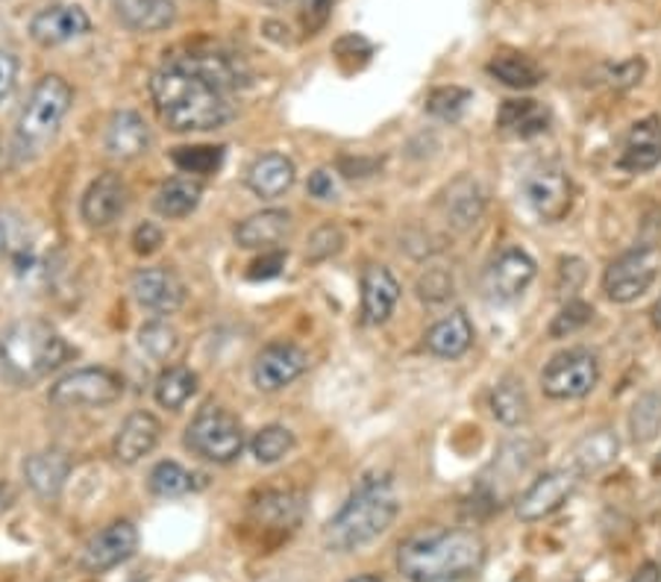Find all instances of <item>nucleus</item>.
<instances>
[{
  "mask_svg": "<svg viewBox=\"0 0 661 582\" xmlns=\"http://www.w3.org/2000/svg\"><path fill=\"white\" fill-rule=\"evenodd\" d=\"M232 83L236 74L224 56H180L153 74L150 97L171 130H218L232 118Z\"/></svg>",
  "mask_w": 661,
  "mask_h": 582,
  "instance_id": "nucleus-1",
  "label": "nucleus"
},
{
  "mask_svg": "<svg viewBox=\"0 0 661 582\" xmlns=\"http://www.w3.org/2000/svg\"><path fill=\"white\" fill-rule=\"evenodd\" d=\"M485 559V541L474 529H441L414 536L397 550V568L409 582L465 580Z\"/></svg>",
  "mask_w": 661,
  "mask_h": 582,
  "instance_id": "nucleus-2",
  "label": "nucleus"
},
{
  "mask_svg": "<svg viewBox=\"0 0 661 582\" xmlns=\"http://www.w3.org/2000/svg\"><path fill=\"white\" fill-rule=\"evenodd\" d=\"M400 511V497L388 479L365 483L350 500L344 503L324 529V541L335 553H353L377 541L394 524Z\"/></svg>",
  "mask_w": 661,
  "mask_h": 582,
  "instance_id": "nucleus-3",
  "label": "nucleus"
},
{
  "mask_svg": "<svg viewBox=\"0 0 661 582\" xmlns=\"http://www.w3.org/2000/svg\"><path fill=\"white\" fill-rule=\"evenodd\" d=\"M68 356V344L47 321H15L0 335V365L18 382L47 377Z\"/></svg>",
  "mask_w": 661,
  "mask_h": 582,
  "instance_id": "nucleus-4",
  "label": "nucleus"
},
{
  "mask_svg": "<svg viewBox=\"0 0 661 582\" xmlns=\"http://www.w3.org/2000/svg\"><path fill=\"white\" fill-rule=\"evenodd\" d=\"M71 100H74V91L59 74H47L35 83L15 127V148L21 157H35L56 139L71 109Z\"/></svg>",
  "mask_w": 661,
  "mask_h": 582,
  "instance_id": "nucleus-5",
  "label": "nucleus"
},
{
  "mask_svg": "<svg viewBox=\"0 0 661 582\" xmlns=\"http://www.w3.org/2000/svg\"><path fill=\"white\" fill-rule=\"evenodd\" d=\"M185 444L197 453V456L229 465L241 456L245 450V430L229 409L224 406H203L201 412L194 414L185 432Z\"/></svg>",
  "mask_w": 661,
  "mask_h": 582,
  "instance_id": "nucleus-6",
  "label": "nucleus"
},
{
  "mask_svg": "<svg viewBox=\"0 0 661 582\" xmlns=\"http://www.w3.org/2000/svg\"><path fill=\"white\" fill-rule=\"evenodd\" d=\"M599 382V356L588 347H567L555 353L541 370V388L553 400H579Z\"/></svg>",
  "mask_w": 661,
  "mask_h": 582,
  "instance_id": "nucleus-7",
  "label": "nucleus"
},
{
  "mask_svg": "<svg viewBox=\"0 0 661 582\" xmlns=\"http://www.w3.org/2000/svg\"><path fill=\"white\" fill-rule=\"evenodd\" d=\"M661 250L652 245L632 247L617 259H611L603 273V291L615 303H632L641 294L650 291V285L659 280Z\"/></svg>",
  "mask_w": 661,
  "mask_h": 582,
  "instance_id": "nucleus-8",
  "label": "nucleus"
},
{
  "mask_svg": "<svg viewBox=\"0 0 661 582\" xmlns=\"http://www.w3.org/2000/svg\"><path fill=\"white\" fill-rule=\"evenodd\" d=\"M520 194L529 209L546 224L562 220L573 206L571 176L555 162H538L520 180Z\"/></svg>",
  "mask_w": 661,
  "mask_h": 582,
  "instance_id": "nucleus-9",
  "label": "nucleus"
},
{
  "mask_svg": "<svg viewBox=\"0 0 661 582\" xmlns=\"http://www.w3.org/2000/svg\"><path fill=\"white\" fill-rule=\"evenodd\" d=\"M123 395V379L109 368H79L62 377L51 388L56 409H83V406H109Z\"/></svg>",
  "mask_w": 661,
  "mask_h": 582,
  "instance_id": "nucleus-10",
  "label": "nucleus"
},
{
  "mask_svg": "<svg viewBox=\"0 0 661 582\" xmlns=\"http://www.w3.org/2000/svg\"><path fill=\"white\" fill-rule=\"evenodd\" d=\"M538 273L535 259L523 247H502L483 273L485 294L497 303H511L532 285Z\"/></svg>",
  "mask_w": 661,
  "mask_h": 582,
  "instance_id": "nucleus-11",
  "label": "nucleus"
},
{
  "mask_svg": "<svg viewBox=\"0 0 661 582\" xmlns=\"http://www.w3.org/2000/svg\"><path fill=\"white\" fill-rule=\"evenodd\" d=\"M579 476L582 474L573 465L538 476L535 483L518 497V518L532 524V520H544L546 515L562 509L564 503L571 500V494L576 492Z\"/></svg>",
  "mask_w": 661,
  "mask_h": 582,
  "instance_id": "nucleus-12",
  "label": "nucleus"
},
{
  "mask_svg": "<svg viewBox=\"0 0 661 582\" xmlns=\"http://www.w3.org/2000/svg\"><path fill=\"white\" fill-rule=\"evenodd\" d=\"M308 368V356L303 347L291 342H271L259 351L253 362V382L262 391H280Z\"/></svg>",
  "mask_w": 661,
  "mask_h": 582,
  "instance_id": "nucleus-13",
  "label": "nucleus"
},
{
  "mask_svg": "<svg viewBox=\"0 0 661 582\" xmlns=\"http://www.w3.org/2000/svg\"><path fill=\"white\" fill-rule=\"evenodd\" d=\"M139 547V532L130 520H115L106 529H100L83 550V568L91 573H104L127 562Z\"/></svg>",
  "mask_w": 661,
  "mask_h": 582,
  "instance_id": "nucleus-14",
  "label": "nucleus"
},
{
  "mask_svg": "<svg viewBox=\"0 0 661 582\" xmlns=\"http://www.w3.org/2000/svg\"><path fill=\"white\" fill-rule=\"evenodd\" d=\"M132 294L141 306L159 315H171L185 300L183 282L167 268H141L132 273Z\"/></svg>",
  "mask_w": 661,
  "mask_h": 582,
  "instance_id": "nucleus-15",
  "label": "nucleus"
},
{
  "mask_svg": "<svg viewBox=\"0 0 661 582\" xmlns=\"http://www.w3.org/2000/svg\"><path fill=\"white\" fill-rule=\"evenodd\" d=\"M127 209V183L118 174H100L83 194V220L88 227H109Z\"/></svg>",
  "mask_w": 661,
  "mask_h": 582,
  "instance_id": "nucleus-16",
  "label": "nucleus"
},
{
  "mask_svg": "<svg viewBox=\"0 0 661 582\" xmlns=\"http://www.w3.org/2000/svg\"><path fill=\"white\" fill-rule=\"evenodd\" d=\"M91 30V21L79 7H68V3H59V7H47L42 9L39 15H33L30 21V33L42 47H56V44H65L71 39H79Z\"/></svg>",
  "mask_w": 661,
  "mask_h": 582,
  "instance_id": "nucleus-17",
  "label": "nucleus"
},
{
  "mask_svg": "<svg viewBox=\"0 0 661 582\" xmlns=\"http://www.w3.org/2000/svg\"><path fill=\"white\" fill-rule=\"evenodd\" d=\"M655 165H661V118L647 115L641 121H635L626 136L624 150H620V168L629 174H643Z\"/></svg>",
  "mask_w": 661,
  "mask_h": 582,
  "instance_id": "nucleus-18",
  "label": "nucleus"
},
{
  "mask_svg": "<svg viewBox=\"0 0 661 582\" xmlns=\"http://www.w3.org/2000/svg\"><path fill=\"white\" fill-rule=\"evenodd\" d=\"M400 300V282L382 265H368L361 273V315L368 324H386Z\"/></svg>",
  "mask_w": 661,
  "mask_h": 582,
  "instance_id": "nucleus-19",
  "label": "nucleus"
},
{
  "mask_svg": "<svg viewBox=\"0 0 661 582\" xmlns=\"http://www.w3.org/2000/svg\"><path fill=\"white\" fill-rule=\"evenodd\" d=\"M71 474V456L65 450L51 448L39 450L33 456H26L24 462V479L42 500H51L62 492V485Z\"/></svg>",
  "mask_w": 661,
  "mask_h": 582,
  "instance_id": "nucleus-20",
  "label": "nucleus"
},
{
  "mask_svg": "<svg viewBox=\"0 0 661 582\" xmlns=\"http://www.w3.org/2000/svg\"><path fill=\"white\" fill-rule=\"evenodd\" d=\"M159 421L150 412H132L115 435V459L123 465H136L159 444Z\"/></svg>",
  "mask_w": 661,
  "mask_h": 582,
  "instance_id": "nucleus-21",
  "label": "nucleus"
},
{
  "mask_svg": "<svg viewBox=\"0 0 661 582\" xmlns=\"http://www.w3.org/2000/svg\"><path fill=\"white\" fill-rule=\"evenodd\" d=\"M150 148V127L144 123L139 112H123L112 115L109 130H106V150L115 159H139L141 153H148Z\"/></svg>",
  "mask_w": 661,
  "mask_h": 582,
  "instance_id": "nucleus-22",
  "label": "nucleus"
},
{
  "mask_svg": "<svg viewBox=\"0 0 661 582\" xmlns=\"http://www.w3.org/2000/svg\"><path fill=\"white\" fill-rule=\"evenodd\" d=\"M444 215L456 229H470L485 212V194L474 176H458L441 197Z\"/></svg>",
  "mask_w": 661,
  "mask_h": 582,
  "instance_id": "nucleus-23",
  "label": "nucleus"
},
{
  "mask_svg": "<svg viewBox=\"0 0 661 582\" xmlns=\"http://www.w3.org/2000/svg\"><path fill=\"white\" fill-rule=\"evenodd\" d=\"M497 127L506 136H514V139H532V136H541L550 127V109L532 100V97L506 100L500 106V112H497Z\"/></svg>",
  "mask_w": 661,
  "mask_h": 582,
  "instance_id": "nucleus-24",
  "label": "nucleus"
},
{
  "mask_svg": "<svg viewBox=\"0 0 661 582\" xmlns=\"http://www.w3.org/2000/svg\"><path fill=\"white\" fill-rule=\"evenodd\" d=\"M294 162L289 157H282V153H264L250 165L247 171V185H250V192L264 197V201H273V197H280L294 185Z\"/></svg>",
  "mask_w": 661,
  "mask_h": 582,
  "instance_id": "nucleus-25",
  "label": "nucleus"
},
{
  "mask_svg": "<svg viewBox=\"0 0 661 582\" xmlns=\"http://www.w3.org/2000/svg\"><path fill=\"white\" fill-rule=\"evenodd\" d=\"M474 344V324L465 312H453V315L441 317L438 324L430 326L426 333V351L441 359H458L465 356Z\"/></svg>",
  "mask_w": 661,
  "mask_h": 582,
  "instance_id": "nucleus-26",
  "label": "nucleus"
},
{
  "mask_svg": "<svg viewBox=\"0 0 661 582\" xmlns=\"http://www.w3.org/2000/svg\"><path fill=\"white\" fill-rule=\"evenodd\" d=\"M291 233V215L285 209H264L245 218L236 227V241L241 247H277Z\"/></svg>",
  "mask_w": 661,
  "mask_h": 582,
  "instance_id": "nucleus-27",
  "label": "nucleus"
},
{
  "mask_svg": "<svg viewBox=\"0 0 661 582\" xmlns=\"http://www.w3.org/2000/svg\"><path fill=\"white\" fill-rule=\"evenodd\" d=\"M488 74L494 79H500L502 86L518 88V91H529V88L541 86V79H544V68L532 56L518 51L494 53L491 62H488Z\"/></svg>",
  "mask_w": 661,
  "mask_h": 582,
  "instance_id": "nucleus-28",
  "label": "nucleus"
},
{
  "mask_svg": "<svg viewBox=\"0 0 661 582\" xmlns=\"http://www.w3.org/2000/svg\"><path fill=\"white\" fill-rule=\"evenodd\" d=\"M118 18L136 33H159L174 24V0H118Z\"/></svg>",
  "mask_w": 661,
  "mask_h": 582,
  "instance_id": "nucleus-29",
  "label": "nucleus"
},
{
  "mask_svg": "<svg viewBox=\"0 0 661 582\" xmlns=\"http://www.w3.org/2000/svg\"><path fill=\"white\" fill-rule=\"evenodd\" d=\"M617 450H620V441L611 430H594L588 432L585 439L576 441L573 448V467L579 474H594L599 467H606L615 462Z\"/></svg>",
  "mask_w": 661,
  "mask_h": 582,
  "instance_id": "nucleus-30",
  "label": "nucleus"
},
{
  "mask_svg": "<svg viewBox=\"0 0 661 582\" xmlns=\"http://www.w3.org/2000/svg\"><path fill=\"white\" fill-rule=\"evenodd\" d=\"M494 418L506 427H520L529 421V395L523 388V379L502 377L491 391Z\"/></svg>",
  "mask_w": 661,
  "mask_h": 582,
  "instance_id": "nucleus-31",
  "label": "nucleus"
},
{
  "mask_svg": "<svg viewBox=\"0 0 661 582\" xmlns=\"http://www.w3.org/2000/svg\"><path fill=\"white\" fill-rule=\"evenodd\" d=\"M203 197V185L201 180H192V176H174L167 180L156 194V212L165 215V218H185L197 209V203Z\"/></svg>",
  "mask_w": 661,
  "mask_h": 582,
  "instance_id": "nucleus-32",
  "label": "nucleus"
},
{
  "mask_svg": "<svg viewBox=\"0 0 661 582\" xmlns=\"http://www.w3.org/2000/svg\"><path fill=\"white\" fill-rule=\"evenodd\" d=\"M194 391H197V374L183 365L162 370V377L156 379V403L162 409H180L192 400Z\"/></svg>",
  "mask_w": 661,
  "mask_h": 582,
  "instance_id": "nucleus-33",
  "label": "nucleus"
},
{
  "mask_svg": "<svg viewBox=\"0 0 661 582\" xmlns=\"http://www.w3.org/2000/svg\"><path fill=\"white\" fill-rule=\"evenodd\" d=\"M629 432L638 444H647L661 432V391H647L629 412Z\"/></svg>",
  "mask_w": 661,
  "mask_h": 582,
  "instance_id": "nucleus-34",
  "label": "nucleus"
},
{
  "mask_svg": "<svg viewBox=\"0 0 661 582\" xmlns=\"http://www.w3.org/2000/svg\"><path fill=\"white\" fill-rule=\"evenodd\" d=\"M250 450H253L256 462L273 465V462H280L294 450V432L280 427V423H271V427L256 432L253 441H250Z\"/></svg>",
  "mask_w": 661,
  "mask_h": 582,
  "instance_id": "nucleus-35",
  "label": "nucleus"
},
{
  "mask_svg": "<svg viewBox=\"0 0 661 582\" xmlns=\"http://www.w3.org/2000/svg\"><path fill=\"white\" fill-rule=\"evenodd\" d=\"M194 488V474L192 471H185L180 462H159L153 471H150V492L156 494V497H183Z\"/></svg>",
  "mask_w": 661,
  "mask_h": 582,
  "instance_id": "nucleus-36",
  "label": "nucleus"
},
{
  "mask_svg": "<svg viewBox=\"0 0 661 582\" xmlns=\"http://www.w3.org/2000/svg\"><path fill=\"white\" fill-rule=\"evenodd\" d=\"M174 165L183 171V174H197V176H209L215 174L224 162V148H212V144H188V148H176L171 153Z\"/></svg>",
  "mask_w": 661,
  "mask_h": 582,
  "instance_id": "nucleus-37",
  "label": "nucleus"
},
{
  "mask_svg": "<svg viewBox=\"0 0 661 582\" xmlns=\"http://www.w3.org/2000/svg\"><path fill=\"white\" fill-rule=\"evenodd\" d=\"M139 344L150 359L165 362L171 359L176 353V347H180V335H176L174 326L165 324V321H150V324H144L139 330Z\"/></svg>",
  "mask_w": 661,
  "mask_h": 582,
  "instance_id": "nucleus-38",
  "label": "nucleus"
},
{
  "mask_svg": "<svg viewBox=\"0 0 661 582\" xmlns=\"http://www.w3.org/2000/svg\"><path fill=\"white\" fill-rule=\"evenodd\" d=\"M474 100V91L462 86H441L432 88L426 97V112L441 118V121H456L458 115L465 112L467 104Z\"/></svg>",
  "mask_w": 661,
  "mask_h": 582,
  "instance_id": "nucleus-39",
  "label": "nucleus"
},
{
  "mask_svg": "<svg viewBox=\"0 0 661 582\" xmlns=\"http://www.w3.org/2000/svg\"><path fill=\"white\" fill-rule=\"evenodd\" d=\"M256 511H259V518L271 520L273 527H294L300 520V511H303V503H300L297 494L289 492L264 494Z\"/></svg>",
  "mask_w": 661,
  "mask_h": 582,
  "instance_id": "nucleus-40",
  "label": "nucleus"
},
{
  "mask_svg": "<svg viewBox=\"0 0 661 582\" xmlns=\"http://www.w3.org/2000/svg\"><path fill=\"white\" fill-rule=\"evenodd\" d=\"M590 317H594V306H590V303H585V300H567V303L559 309V315L553 317L550 335H553V338H567V335L579 333L582 326H588Z\"/></svg>",
  "mask_w": 661,
  "mask_h": 582,
  "instance_id": "nucleus-41",
  "label": "nucleus"
},
{
  "mask_svg": "<svg viewBox=\"0 0 661 582\" xmlns=\"http://www.w3.org/2000/svg\"><path fill=\"white\" fill-rule=\"evenodd\" d=\"M647 74V62L641 56H629V60L611 62L603 68V79H606L608 88L615 91H626V88H635Z\"/></svg>",
  "mask_w": 661,
  "mask_h": 582,
  "instance_id": "nucleus-42",
  "label": "nucleus"
},
{
  "mask_svg": "<svg viewBox=\"0 0 661 582\" xmlns=\"http://www.w3.org/2000/svg\"><path fill=\"white\" fill-rule=\"evenodd\" d=\"M418 294L423 300H430V303H441V300H447L453 294V273L447 268H426L421 273V280H418Z\"/></svg>",
  "mask_w": 661,
  "mask_h": 582,
  "instance_id": "nucleus-43",
  "label": "nucleus"
},
{
  "mask_svg": "<svg viewBox=\"0 0 661 582\" xmlns=\"http://www.w3.org/2000/svg\"><path fill=\"white\" fill-rule=\"evenodd\" d=\"M342 247H344V233H342V229L333 227V224H324V227L315 229V233H312V238H308L306 256H308V259H315V262H321V259H329V256L338 254Z\"/></svg>",
  "mask_w": 661,
  "mask_h": 582,
  "instance_id": "nucleus-44",
  "label": "nucleus"
},
{
  "mask_svg": "<svg viewBox=\"0 0 661 582\" xmlns=\"http://www.w3.org/2000/svg\"><path fill=\"white\" fill-rule=\"evenodd\" d=\"M338 0H303L300 3V18H303V30L308 35H315L317 30H324L329 15H333V7Z\"/></svg>",
  "mask_w": 661,
  "mask_h": 582,
  "instance_id": "nucleus-45",
  "label": "nucleus"
},
{
  "mask_svg": "<svg viewBox=\"0 0 661 582\" xmlns=\"http://www.w3.org/2000/svg\"><path fill=\"white\" fill-rule=\"evenodd\" d=\"M282 265H285V254H282V250H273V254H264L262 259H256V262L250 265L247 277H250V280H271V277H277V273L282 271Z\"/></svg>",
  "mask_w": 661,
  "mask_h": 582,
  "instance_id": "nucleus-46",
  "label": "nucleus"
},
{
  "mask_svg": "<svg viewBox=\"0 0 661 582\" xmlns=\"http://www.w3.org/2000/svg\"><path fill=\"white\" fill-rule=\"evenodd\" d=\"M159 245H162V229L153 227V224H141V227H136V233H132V250L141 256L153 254V250H159Z\"/></svg>",
  "mask_w": 661,
  "mask_h": 582,
  "instance_id": "nucleus-47",
  "label": "nucleus"
},
{
  "mask_svg": "<svg viewBox=\"0 0 661 582\" xmlns=\"http://www.w3.org/2000/svg\"><path fill=\"white\" fill-rule=\"evenodd\" d=\"M585 280V265L582 259H564L562 268H559V291H576Z\"/></svg>",
  "mask_w": 661,
  "mask_h": 582,
  "instance_id": "nucleus-48",
  "label": "nucleus"
},
{
  "mask_svg": "<svg viewBox=\"0 0 661 582\" xmlns=\"http://www.w3.org/2000/svg\"><path fill=\"white\" fill-rule=\"evenodd\" d=\"M18 79V60L9 51H0V100L12 95Z\"/></svg>",
  "mask_w": 661,
  "mask_h": 582,
  "instance_id": "nucleus-49",
  "label": "nucleus"
},
{
  "mask_svg": "<svg viewBox=\"0 0 661 582\" xmlns=\"http://www.w3.org/2000/svg\"><path fill=\"white\" fill-rule=\"evenodd\" d=\"M308 194L317 197V201H333L335 197V180L329 171H315V174L308 176Z\"/></svg>",
  "mask_w": 661,
  "mask_h": 582,
  "instance_id": "nucleus-50",
  "label": "nucleus"
},
{
  "mask_svg": "<svg viewBox=\"0 0 661 582\" xmlns=\"http://www.w3.org/2000/svg\"><path fill=\"white\" fill-rule=\"evenodd\" d=\"M632 582H661V573L655 564H643L641 571L635 573V580Z\"/></svg>",
  "mask_w": 661,
  "mask_h": 582,
  "instance_id": "nucleus-51",
  "label": "nucleus"
},
{
  "mask_svg": "<svg viewBox=\"0 0 661 582\" xmlns=\"http://www.w3.org/2000/svg\"><path fill=\"white\" fill-rule=\"evenodd\" d=\"M652 326L661 330V294H659V300H655V306H652Z\"/></svg>",
  "mask_w": 661,
  "mask_h": 582,
  "instance_id": "nucleus-52",
  "label": "nucleus"
},
{
  "mask_svg": "<svg viewBox=\"0 0 661 582\" xmlns=\"http://www.w3.org/2000/svg\"><path fill=\"white\" fill-rule=\"evenodd\" d=\"M350 582H382V580L373 576V573H365V576H356V580H350Z\"/></svg>",
  "mask_w": 661,
  "mask_h": 582,
  "instance_id": "nucleus-53",
  "label": "nucleus"
}]
</instances>
